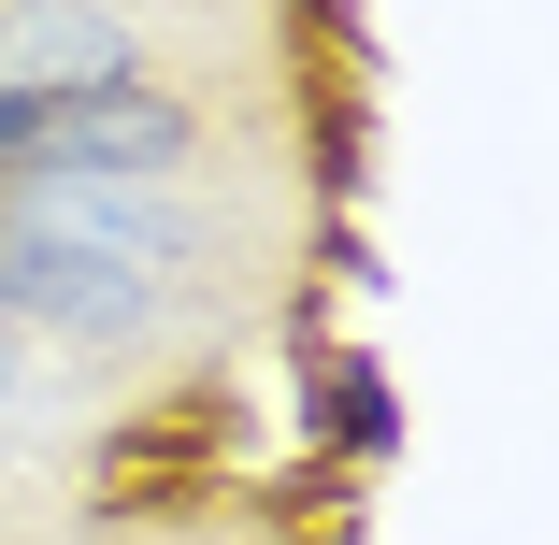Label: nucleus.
Masks as SVG:
<instances>
[{
  "instance_id": "3",
  "label": "nucleus",
  "mask_w": 559,
  "mask_h": 545,
  "mask_svg": "<svg viewBox=\"0 0 559 545\" xmlns=\"http://www.w3.org/2000/svg\"><path fill=\"white\" fill-rule=\"evenodd\" d=\"M0 86H130V15L100 0H29L0 29Z\"/></svg>"
},
{
  "instance_id": "1",
  "label": "nucleus",
  "mask_w": 559,
  "mask_h": 545,
  "mask_svg": "<svg viewBox=\"0 0 559 545\" xmlns=\"http://www.w3.org/2000/svg\"><path fill=\"white\" fill-rule=\"evenodd\" d=\"M187 158V100L130 86H0V187L44 173H173Z\"/></svg>"
},
{
  "instance_id": "4",
  "label": "nucleus",
  "mask_w": 559,
  "mask_h": 545,
  "mask_svg": "<svg viewBox=\"0 0 559 545\" xmlns=\"http://www.w3.org/2000/svg\"><path fill=\"white\" fill-rule=\"evenodd\" d=\"M0 402H15V345H0Z\"/></svg>"
},
{
  "instance_id": "2",
  "label": "nucleus",
  "mask_w": 559,
  "mask_h": 545,
  "mask_svg": "<svg viewBox=\"0 0 559 545\" xmlns=\"http://www.w3.org/2000/svg\"><path fill=\"white\" fill-rule=\"evenodd\" d=\"M0 316H44L72 345H130L158 316V273L144 259H100L72 230H29V215H0Z\"/></svg>"
}]
</instances>
